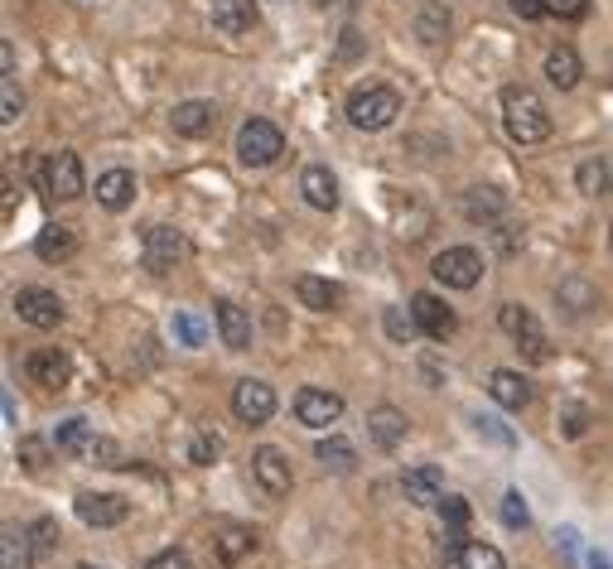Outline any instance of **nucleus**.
Instances as JSON below:
<instances>
[{"instance_id":"f257e3e1","label":"nucleus","mask_w":613,"mask_h":569,"mask_svg":"<svg viewBox=\"0 0 613 569\" xmlns=\"http://www.w3.org/2000/svg\"><path fill=\"white\" fill-rule=\"evenodd\" d=\"M503 126L517 145H541L551 136V111L531 87H503Z\"/></svg>"},{"instance_id":"f03ea898","label":"nucleus","mask_w":613,"mask_h":569,"mask_svg":"<svg viewBox=\"0 0 613 569\" xmlns=\"http://www.w3.org/2000/svg\"><path fill=\"white\" fill-rule=\"evenodd\" d=\"M188 237L180 227H170V222H155V227H145V237H140V261H145V271H155V275H170L174 265H184L188 261Z\"/></svg>"},{"instance_id":"7ed1b4c3","label":"nucleus","mask_w":613,"mask_h":569,"mask_svg":"<svg viewBox=\"0 0 613 569\" xmlns=\"http://www.w3.org/2000/svg\"><path fill=\"white\" fill-rule=\"evenodd\" d=\"M285 154V136L281 126H271V121L252 116L247 126L237 131V160L247 164V170H266V164H275Z\"/></svg>"},{"instance_id":"20e7f679","label":"nucleus","mask_w":613,"mask_h":569,"mask_svg":"<svg viewBox=\"0 0 613 569\" xmlns=\"http://www.w3.org/2000/svg\"><path fill=\"white\" fill-rule=\"evenodd\" d=\"M401 116V97L392 87H363L348 97V121L358 131H387Z\"/></svg>"},{"instance_id":"39448f33","label":"nucleus","mask_w":613,"mask_h":569,"mask_svg":"<svg viewBox=\"0 0 613 569\" xmlns=\"http://www.w3.org/2000/svg\"><path fill=\"white\" fill-rule=\"evenodd\" d=\"M430 275L450 289H474L478 281H483V256H478L474 247H444L430 261Z\"/></svg>"},{"instance_id":"423d86ee","label":"nucleus","mask_w":613,"mask_h":569,"mask_svg":"<svg viewBox=\"0 0 613 569\" xmlns=\"http://www.w3.org/2000/svg\"><path fill=\"white\" fill-rule=\"evenodd\" d=\"M498 323H503V333L531 357V362H545V357H551V343H545L541 323H537V314H531L527 305H503L498 309Z\"/></svg>"},{"instance_id":"0eeeda50","label":"nucleus","mask_w":613,"mask_h":569,"mask_svg":"<svg viewBox=\"0 0 613 569\" xmlns=\"http://www.w3.org/2000/svg\"><path fill=\"white\" fill-rule=\"evenodd\" d=\"M15 314L35 329H59L63 323V299L53 289H39V285H25L15 289Z\"/></svg>"},{"instance_id":"6e6552de","label":"nucleus","mask_w":613,"mask_h":569,"mask_svg":"<svg viewBox=\"0 0 613 569\" xmlns=\"http://www.w3.org/2000/svg\"><path fill=\"white\" fill-rule=\"evenodd\" d=\"M232 410H237L242 425H266L275 416V392L266 382H256V376H247V382L232 386Z\"/></svg>"},{"instance_id":"1a4fd4ad","label":"nucleus","mask_w":613,"mask_h":569,"mask_svg":"<svg viewBox=\"0 0 613 569\" xmlns=\"http://www.w3.org/2000/svg\"><path fill=\"white\" fill-rule=\"evenodd\" d=\"M295 416H299V425H309V430H329L333 420L343 416V396L324 392V386H305V392L295 396Z\"/></svg>"},{"instance_id":"9d476101","label":"nucleus","mask_w":613,"mask_h":569,"mask_svg":"<svg viewBox=\"0 0 613 569\" xmlns=\"http://www.w3.org/2000/svg\"><path fill=\"white\" fill-rule=\"evenodd\" d=\"M410 314H416V323H420V333H430L434 343H444L454 329H459V319H454V309L444 305L440 295H430V289H420L416 299H410Z\"/></svg>"},{"instance_id":"9b49d317","label":"nucleus","mask_w":613,"mask_h":569,"mask_svg":"<svg viewBox=\"0 0 613 569\" xmlns=\"http://www.w3.org/2000/svg\"><path fill=\"white\" fill-rule=\"evenodd\" d=\"M25 376L35 386L63 392V386H69V376H73V362H69V352H59V348H39V352L25 357Z\"/></svg>"},{"instance_id":"f8f14e48","label":"nucleus","mask_w":613,"mask_h":569,"mask_svg":"<svg viewBox=\"0 0 613 569\" xmlns=\"http://www.w3.org/2000/svg\"><path fill=\"white\" fill-rule=\"evenodd\" d=\"M83 160H77L73 150H59L49 154V198H63V203H73V198H83Z\"/></svg>"},{"instance_id":"ddd939ff","label":"nucleus","mask_w":613,"mask_h":569,"mask_svg":"<svg viewBox=\"0 0 613 569\" xmlns=\"http://www.w3.org/2000/svg\"><path fill=\"white\" fill-rule=\"evenodd\" d=\"M77 507V517L87 521V527H97V531H107V527H121L126 521V497H117V493H83L73 502Z\"/></svg>"},{"instance_id":"4468645a","label":"nucleus","mask_w":613,"mask_h":569,"mask_svg":"<svg viewBox=\"0 0 613 569\" xmlns=\"http://www.w3.org/2000/svg\"><path fill=\"white\" fill-rule=\"evenodd\" d=\"M252 473H256V483H261L271 497H285L290 483H295V478H290V459L281 449H271V444L252 454Z\"/></svg>"},{"instance_id":"2eb2a0df","label":"nucleus","mask_w":613,"mask_h":569,"mask_svg":"<svg viewBox=\"0 0 613 569\" xmlns=\"http://www.w3.org/2000/svg\"><path fill=\"white\" fill-rule=\"evenodd\" d=\"M213 319H218L222 343H228L232 352H247V348H252V314H247L242 305H232V299H218V305H213Z\"/></svg>"},{"instance_id":"dca6fc26","label":"nucleus","mask_w":613,"mask_h":569,"mask_svg":"<svg viewBox=\"0 0 613 569\" xmlns=\"http://www.w3.org/2000/svg\"><path fill=\"white\" fill-rule=\"evenodd\" d=\"M170 126H174V136L204 140L208 131L218 126V107L213 102H180V107L170 111Z\"/></svg>"},{"instance_id":"f3484780","label":"nucleus","mask_w":613,"mask_h":569,"mask_svg":"<svg viewBox=\"0 0 613 569\" xmlns=\"http://www.w3.org/2000/svg\"><path fill=\"white\" fill-rule=\"evenodd\" d=\"M401 487H406V502H416V507H440L444 502V473L434 463L410 468V473L401 478Z\"/></svg>"},{"instance_id":"a211bd4d","label":"nucleus","mask_w":613,"mask_h":569,"mask_svg":"<svg viewBox=\"0 0 613 569\" xmlns=\"http://www.w3.org/2000/svg\"><path fill=\"white\" fill-rule=\"evenodd\" d=\"M406 430H410V420H406V410H396V406H377L372 416H367V434H372V444L387 454L406 440Z\"/></svg>"},{"instance_id":"6ab92c4d","label":"nucleus","mask_w":613,"mask_h":569,"mask_svg":"<svg viewBox=\"0 0 613 569\" xmlns=\"http://www.w3.org/2000/svg\"><path fill=\"white\" fill-rule=\"evenodd\" d=\"M299 194H305L309 208H319V213H333V208H339V178H333L324 164H309V170L299 174Z\"/></svg>"},{"instance_id":"aec40b11","label":"nucleus","mask_w":613,"mask_h":569,"mask_svg":"<svg viewBox=\"0 0 613 569\" xmlns=\"http://www.w3.org/2000/svg\"><path fill=\"white\" fill-rule=\"evenodd\" d=\"M488 392L503 410H527L531 406V382L522 372H512V367H498L493 376H488Z\"/></svg>"},{"instance_id":"412c9836","label":"nucleus","mask_w":613,"mask_h":569,"mask_svg":"<svg viewBox=\"0 0 613 569\" xmlns=\"http://www.w3.org/2000/svg\"><path fill=\"white\" fill-rule=\"evenodd\" d=\"M131 198H136V174L131 170H107L102 178H97V203H102L107 213L131 208Z\"/></svg>"},{"instance_id":"4be33fe9","label":"nucleus","mask_w":613,"mask_h":569,"mask_svg":"<svg viewBox=\"0 0 613 569\" xmlns=\"http://www.w3.org/2000/svg\"><path fill=\"white\" fill-rule=\"evenodd\" d=\"M295 295H299V305L315 309V314H329V309L343 305V285L319 281V275H299V281H295Z\"/></svg>"},{"instance_id":"5701e85b","label":"nucleus","mask_w":613,"mask_h":569,"mask_svg":"<svg viewBox=\"0 0 613 569\" xmlns=\"http://www.w3.org/2000/svg\"><path fill=\"white\" fill-rule=\"evenodd\" d=\"M545 77H551L561 92L579 87V77H585V63H579V53L571 49V44H555V49L545 53Z\"/></svg>"},{"instance_id":"b1692460","label":"nucleus","mask_w":613,"mask_h":569,"mask_svg":"<svg viewBox=\"0 0 613 569\" xmlns=\"http://www.w3.org/2000/svg\"><path fill=\"white\" fill-rule=\"evenodd\" d=\"M35 560H39V551L29 541V531H20V527L0 531V569H35Z\"/></svg>"},{"instance_id":"393cba45","label":"nucleus","mask_w":613,"mask_h":569,"mask_svg":"<svg viewBox=\"0 0 613 569\" xmlns=\"http://www.w3.org/2000/svg\"><path fill=\"white\" fill-rule=\"evenodd\" d=\"M93 444H97V434H93V425H87L83 416H69L59 430H53V449L69 454V459H83V454H93Z\"/></svg>"},{"instance_id":"a878e982","label":"nucleus","mask_w":613,"mask_h":569,"mask_svg":"<svg viewBox=\"0 0 613 569\" xmlns=\"http://www.w3.org/2000/svg\"><path fill=\"white\" fill-rule=\"evenodd\" d=\"M252 25H256L252 0H218L213 5V29H222V35H247Z\"/></svg>"},{"instance_id":"bb28decb","label":"nucleus","mask_w":613,"mask_h":569,"mask_svg":"<svg viewBox=\"0 0 613 569\" xmlns=\"http://www.w3.org/2000/svg\"><path fill=\"white\" fill-rule=\"evenodd\" d=\"M252 551H256V531H247V527H222L213 541V555L222 565H242Z\"/></svg>"},{"instance_id":"cd10ccee","label":"nucleus","mask_w":613,"mask_h":569,"mask_svg":"<svg viewBox=\"0 0 613 569\" xmlns=\"http://www.w3.org/2000/svg\"><path fill=\"white\" fill-rule=\"evenodd\" d=\"M73 251H77L73 227H59V222H49V227L35 237V256H39V261H69Z\"/></svg>"},{"instance_id":"c85d7f7f","label":"nucleus","mask_w":613,"mask_h":569,"mask_svg":"<svg viewBox=\"0 0 613 569\" xmlns=\"http://www.w3.org/2000/svg\"><path fill=\"white\" fill-rule=\"evenodd\" d=\"M315 459L324 463L329 473H353V468H358V449H353L343 434H329V440L315 444Z\"/></svg>"},{"instance_id":"c756f323","label":"nucleus","mask_w":613,"mask_h":569,"mask_svg":"<svg viewBox=\"0 0 613 569\" xmlns=\"http://www.w3.org/2000/svg\"><path fill=\"white\" fill-rule=\"evenodd\" d=\"M503 208H507V198L498 194V188H469V194H464V218L483 222V227L503 218Z\"/></svg>"},{"instance_id":"7c9ffc66","label":"nucleus","mask_w":613,"mask_h":569,"mask_svg":"<svg viewBox=\"0 0 613 569\" xmlns=\"http://www.w3.org/2000/svg\"><path fill=\"white\" fill-rule=\"evenodd\" d=\"M555 305L571 309V314H589V309H599V289L589 281H579V275H571V281H561V289H555Z\"/></svg>"},{"instance_id":"2f4dec72","label":"nucleus","mask_w":613,"mask_h":569,"mask_svg":"<svg viewBox=\"0 0 613 569\" xmlns=\"http://www.w3.org/2000/svg\"><path fill=\"white\" fill-rule=\"evenodd\" d=\"M575 188H579L585 198H604L609 188H613V164H609V160H585V164L575 170Z\"/></svg>"},{"instance_id":"473e14b6","label":"nucleus","mask_w":613,"mask_h":569,"mask_svg":"<svg viewBox=\"0 0 613 569\" xmlns=\"http://www.w3.org/2000/svg\"><path fill=\"white\" fill-rule=\"evenodd\" d=\"M416 35L426 44H444V39H450V10H444V0H426V5H420Z\"/></svg>"},{"instance_id":"72a5a7b5","label":"nucleus","mask_w":613,"mask_h":569,"mask_svg":"<svg viewBox=\"0 0 613 569\" xmlns=\"http://www.w3.org/2000/svg\"><path fill=\"white\" fill-rule=\"evenodd\" d=\"M459 569H507V560H503V551H498V545H488V541H464Z\"/></svg>"},{"instance_id":"f704fd0d","label":"nucleus","mask_w":613,"mask_h":569,"mask_svg":"<svg viewBox=\"0 0 613 569\" xmlns=\"http://www.w3.org/2000/svg\"><path fill=\"white\" fill-rule=\"evenodd\" d=\"M382 323H387V338H392V343H410V338L420 333L416 314H406V309H387Z\"/></svg>"},{"instance_id":"c9c22d12","label":"nucleus","mask_w":613,"mask_h":569,"mask_svg":"<svg viewBox=\"0 0 613 569\" xmlns=\"http://www.w3.org/2000/svg\"><path fill=\"white\" fill-rule=\"evenodd\" d=\"M561 434L565 440H585L589 434V410L579 406V400H565L561 406Z\"/></svg>"},{"instance_id":"e433bc0d","label":"nucleus","mask_w":613,"mask_h":569,"mask_svg":"<svg viewBox=\"0 0 613 569\" xmlns=\"http://www.w3.org/2000/svg\"><path fill=\"white\" fill-rule=\"evenodd\" d=\"M20 111H25V92L15 87V77H5V83H0V121H5V126H15Z\"/></svg>"},{"instance_id":"4c0bfd02","label":"nucleus","mask_w":613,"mask_h":569,"mask_svg":"<svg viewBox=\"0 0 613 569\" xmlns=\"http://www.w3.org/2000/svg\"><path fill=\"white\" fill-rule=\"evenodd\" d=\"M29 541H35L39 560H44V555H53V551H59V521H53V517H39L35 527H29Z\"/></svg>"},{"instance_id":"58836bf2","label":"nucleus","mask_w":613,"mask_h":569,"mask_svg":"<svg viewBox=\"0 0 613 569\" xmlns=\"http://www.w3.org/2000/svg\"><path fill=\"white\" fill-rule=\"evenodd\" d=\"M20 463H25L29 473H44V468H49V444L25 434V440H20Z\"/></svg>"},{"instance_id":"ea45409f","label":"nucleus","mask_w":613,"mask_h":569,"mask_svg":"<svg viewBox=\"0 0 613 569\" xmlns=\"http://www.w3.org/2000/svg\"><path fill=\"white\" fill-rule=\"evenodd\" d=\"M503 527H512V531H527L531 527V511H527V502H522V493L503 497Z\"/></svg>"},{"instance_id":"a19ab883","label":"nucleus","mask_w":613,"mask_h":569,"mask_svg":"<svg viewBox=\"0 0 613 569\" xmlns=\"http://www.w3.org/2000/svg\"><path fill=\"white\" fill-rule=\"evenodd\" d=\"M218 454H222V440H218V434H194V444H188V463H213L218 459Z\"/></svg>"},{"instance_id":"79ce46f5","label":"nucleus","mask_w":613,"mask_h":569,"mask_svg":"<svg viewBox=\"0 0 613 569\" xmlns=\"http://www.w3.org/2000/svg\"><path fill=\"white\" fill-rule=\"evenodd\" d=\"M145 569H194V555L180 551V545H170V551L150 555V560H145Z\"/></svg>"},{"instance_id":"37998d69","label":"nucleus","mask_w":613,"mask_h":569,"mask_svg":"<svg viewBox=\"0 0 613 569\" xmlns=\"http://www.w3.org/2000/svg\"><path fill=\"white\" fill-rule=\"evenodd\" d=\"M87 459H93L97 468H126V459H121V444H117V440H97Z\"/></svg>"},{"instance_id":"c03bdc74","label":"nucleus","mask_w":613,"mask_h":569,"mask_svg":"<svg viewBox=\"0 0 613 569\" xmlns=\"http://www.w3.org/2000/svg\"><path fill=\"white\" fill-rule=\"evenodd\" d=\"M545 15H561V20H585L589 15V0H541Z\"/></svg>"},{"instance_id":"a18cd8bd","label":"nucleus","mask_w":613,"mask_h":569,"mask_svg":"<svg viewBox=\"0 0 613 569\" xmlns=\"http://www.w3.org/2000/svg\"><path fill=\"white\" fill-rule=\"evenodd\" d=\"M440 511H444V521H450V531H464V527H469V502H464V497H444Z\"/></svg>"},{"instance_id":"49530a36","label":"nucleus","mask_w":613,"mask_h":569,"mask_svg":"<svg viewBox=\"0 0 613 569\" xmlns=\"http://www.w3.org/2000/svg\"><path fill=\"white\" fill-rule=\"evenodd\" d=\"M174 333H180L188 348H198V343H204V323H198L194 314H174Z\"/></svg>"},{"instance_id":"de8ad7c7","label":"nucleus","mask_w":613,"mask_h":569,"mask_svg":"<svg viewBox=\"0 0 613 569\" xmlns=\"http://www.w3.org/2000/svg\"><path fill=\"white\" fill-rule=\"evenodd\" d=\"M474 425H478V434H488V440H498V444H512V434L503 430V420H493V416H478Z\"/></svg>"},{"instance_id":"09e8293b","label":"nucleus","mask_w":613,"mask_h":569,"mask_svg":"<svg viewBox=\"0 0 613 569\" xmlns=\"http://www.w3.org/2000/svg\"><path fill=\"white\" fill-rule=\"evenodd\" d=\"M512 10H517L522 20H541V15H545V5H541V0H512Z\"/></svg>"},{"instance_id":"8fccbe9b","label":"nucleus","mask_w":613,"mask_h":569,"mask_svg":"<svg viewBox=\"0 0 613 569\" xmlns=\"http://www.w3.org/2000/svg\"><path fill=\"white\" fill-rule=\"evenodd\" d=\"M353 53H358V35H353V29H343V59H353Z\"/></svg>"},{"instance_id":"3c124183","label":"nucleus","mask_w":613,"mask_h":569,"mask_svg":"<svg viewBox=\"0 0 613 569\" xmlns=\"http://www.w3.org/2000/svg\"><path fill=\"white\" fill-rule=\"evenodd\" d=\"M589 569H613V565H609V555H599V551H589Z\"/></svg>"},{"instance_id":"603ef678","label":"nucleus","mask_w":613,"mask_h":569,"mask_svg":"<svg viewBox=\"0 0 613 569\" xmlns=\"http://www.w3.org/2000/svg\"><path fill=\"white\" fill-rule=\"evenodd\" d=\"M315 5H343V0H315Z\"/></svg>"},{"instance_id":"864d4df0","label":"nucleus","mask_w":613,"mask_h":569,"mask_svg":"<svg viewBox=\"0 0 613 569\" xmlns=\"http://www.w3.org/2000/svg\"><path fill=\"white\" fill-rule=\"evenodd\" d=\"M77 569H97V565H77Z\"/></svg>"},{"instance_id":"5fc2aeb1","label":"nucleus","mask_w":613,"mask_h":569,"mask_svg":"<svg viewBox=\"0 0 613 569\" xmlns=\"http://www.w3.org/2000/svg\"><path fill=\"white\" fill-rule=\"evenodd\" d=\"M609 242H613V222H609Z\"/></svg>"}]
</instances>
